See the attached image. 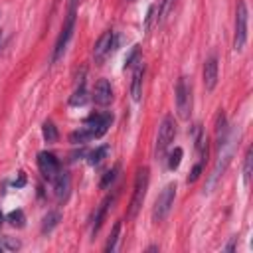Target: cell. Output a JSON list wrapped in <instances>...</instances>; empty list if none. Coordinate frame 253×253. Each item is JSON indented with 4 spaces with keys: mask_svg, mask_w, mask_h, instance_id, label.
Wrapping results in <instances>:
<instances>
[{
    "mask_svg": "<svg viewBox=\"0 0 253 253\" xmlns=\"http://www.w3.org/2000/svg\"><path fill=\"white\" fill-rule=\"evenodd\" d=\"M111 123H113V115L111 113H93V115H89L85 119L83 126H79L77 130H73L69 134V142L85 144V142H89L93 138H99L109 130Z\"/></svg>",
    "mask_w": 253,
    "mask_h": 253,
    "instance_id": "cell-1",
    "label": "cell"
},
{
    "mask_svg": "<svg viewBox=\"0 0 253 253\" xmlns=\"http://www.w3.org/2000/svg\"><path fill=\"white\" fill-rule=\"evenodd\" d=\"M75 16H77L75 14V2H71L69 10H67V16H65V22L61 26V32H59V36L55 40V45H53L51 63H57L63 57V53H65V49L69 45V40L73 38V32H75Z\"/></svg>",
    "mask_w": 253,
    "mask_h": 253,
    "instance_id": "cell-2",
    "label": "cell"
},
{
    "mask_svg": "<svg viewBox=\"0 0 253 253\" xmlns=\"http://www.w3.org/2000/svg\"><path fill=\"white\" fill-rule=\"evenodd\" d=\"M174 200H176V184H166L162 188V192L158 194L156 202H154V208H152V221L154 223H160L168 217L172 206H174Z\"/></svg>",
    "mask_w": 253,
    "mask_h": 253,
    "instance_id": "cell-3",
    "label": "cell"
},
{
    "mask_svg": "<svg viewBox=\"0 0 253 253\" xmlns=\"http://www.w3.org/2000/svg\"><path fill=\"white\" fill-rule=\"evenodd\" d=\"M148 168L142 166L136 170V176H134V190H132V198H130V208H128V215L130 217H136L140 206L144 204V198H146V190H148Z\"/></svg>",
    "mask_w": 253,
    "mask_h": 253,
    "instance_id": "cell-4",
    "label": "cell"
},
{
    "mask_svg": "<svg viewBox=\"0 0 253 253\" xmlns=\"http://www.w3.org/2000/svg\"><path fill=\"white\" fill-rule=\"evenodd\" d=\"M176 111L180 119H190L192 113V83L186 75H180L176 81Z\"/></svg>",
    "mask_w": 253,
    "mask_h": 253,
    "instance_id": "cell-5",
    "label": "cell"
},
{
    "mask_svg": "<svg viewBox=\"0 0 253 253\" xmlns=\"http://www.w3.org/2000/svg\"><path fill=\"white\" fill-rule=\"evenodd\" d=\"M247 22H249V12L243 0L237 2L235 6V34H233V49L241 51L247 43Z\"/></svg>",
    "mask_w": 253,
    "mask_h": 253,
    "instance_id": "cell-6",
    "label": "cell"
},
{
    "mask_svg": "<svg viewBox=\"0 0 253 253\" xmlns=\"http://www.w3.org/2000/svg\"><path fill=\"white\" fill-rule=\"evenodd\" d=\"M176 136V125H174V119L168 115L162 119L160 126H158V136H156V158H164L166 152H168V146L172 144Z\"/></svg>",
    "mask_w": 253,
    "mask_h": 253,
    "instance_id": "cell-7",
    "label": "cell"
},
{
    "mask_svg": "<svg viewBox=\"0 0 253 253\" xmlns=\"http://www.w3.org/2000/svg\"><path fill=\"white\" fill-rule=\"evenodd\" d=\"M113 47H115V32L107 30V32L101 34V38L93 45V59H95V63L101 65L107 59V55L113 51Z\"/></svg>",
    "mask_w": 253,
    "mask_h": 253,
    "instance_id": "cell-8",
    "label": "cell"
},
{
    "mask_svg": "<svg viewBox=\"0 0 253 253\" xmlns=\"http://www.w3.org/2000/svg\"><path fill=\"white\" fill-rule=\"evenodd\" d=\"M38 168H40V174L47 180H53L55 174L61 170L59 166V160L55 158V154L47 152V150H42L38 152Z\"/></svg>",
    "mask_w": 253,
    "mask_h": 253,
    "instance_id": "cell-9",
    "label": "cell"
},
{
    "mask_svg": "<svg viewBox=\"0 0 253 253\" xmlns=\"http://www.w3.org/2000/svg\"><path fill=\"white\" fill-rule=\"evenodd\" d=\"M217 75H219L217 57H215V55H210V57L204 61V71H202L206 91H213V89H215V85H217Z\"/></svg>",
    "mask_w": 253,
    "mask_h": 253,
    "instance_id": "cell-10",
    "label": "cell"
},
{
    "mask_svg": "<svg viewBox=\"0 0 253 253\" xmlns=\"http://www.w3.org/2000/svg\"><path fill=\"white\" fill-rule=\"evenodd\" d=\"M51 182H53L55 200L57 202H65L69 198V192H71V178H69V174L65 170H59Z\"/></svg>",
    "mask_w": 253,
    "mask_h": 253,
    "instance_id": "cell-11",
    "label": "cell"
},
{
    "mask_svg": "<svg viewBox=\"0 0 253 253\" xmlns=\"http://www.w3.org/2000/svg\"><path fill=\"white\" fill-rule=\"evenodd\" d=\"M93 101H95V105H99V107H107V105L113 101V87H111L109 79H99V81L95 83Z\"/></svg>",
    "mask_w": 253,
    "mask_h": 253,
    "instance_id": "cell-12",
    "label": "cell"
},
{
    "mask_svg": "<svg viewBox=\"0 0 253 253\" xmlns=\"http://www.w3.org/2000/svg\"><path fill=\"white\" fill-rule=\"evenodd\" d=\"M142 79H144V63H142V59H138L132 63V83H130V95L134 101H140Z\"/></svg>",
    "mask_w": 253,
    "mask_h": 253,
    "instance_id": "cell-13",
    "label": "cell"
},
{
    "mask_svg": "<svg viewBox=\"0 0 253 253\" xmlns=\"http://www.w3.org/2000/svg\"><path fill=\"white\" fill-rule=\"evenodd\" d=\"M77 87L73 91V95L69 97V105L71 107H79L87 103V87H85V71H81V75L77 77Z\"/></svg>",
    "mask_w": 253,
    "mask_h": 253,
    "instance_id": "cell-14",
    "label": "cell"
},
{
    "mask_svg": "<svg viewBox=\"0 0 253 253\" xmlns=\"http://www.w3.org/2000/svg\"><path fill=\"white\" fill-rule=\"evenodd\" d=\"M113 202V198L111 196H107L103 202H101V206L97 208V211H95V215H93V225H91V235H95L99 229H101V223H103V219H105V213H107V208H109V204Z\"/></svg>",
    "mask_w": 253,
    "mask_h": 253,
    "instance_id": "cell-15",
    "label": "cell"
},
{
    "mask_svg": "<svg viewBox=\"0 0 253 253\" xmlns=\"http://www.w3.org/2000/svg\"><path fill=\"white\" fill-rule=\"evenodd\" d=\"M59 219H61L59 211H47V215H45L43 221H42V233H49V231H53V229L57 227Z\"/></svg>",
    "mask_w": 253,
    "mask_h": 253,
    "instance_id": "cell-16",
    "label": "cell"
},
{
    "mask_svg": "<svg viewBox=\"0 0 253 253\" xmlns=\"http://www.w3.org/2000/svg\"><path fill=\"white\" fill-rule=\"evenodd\" d=\"M42 134H43L45 142H57V138H59V132H57V126L53 125V121H45L42 125Z\"/></svg>",
    "mask_w": 253,
    "mask_h": 253,
    "instance_id": "cell-17",
    "label": "cell"
},
{
    "mask_svg": "<svg viewBox=\"0 0 253 253\" xmlns=\"http://www.w3.org/2000/svg\"><path fill=\"white\" fill-rule=\"evenodd\" d=\"M251 170H253V148L249 146L247 152H245V158H243V184L245 186H249Z\"/></svg>",
    "mask_w": 253,
    "mask_h": 253,
    "instance_id": "cell-18",
    "label": "cell"
},
{
    "mask_svg": "<svg viewBox=\"0 0 253 253\" xmlns=\"http://www.w3.org/2000/svg\"><path fill=\"white\" fill-rule=\"evenodd\" d=\"M107 152H109V146H107V144H103V146L95 148L93 152H89V164H93V166H99V164L105 160Z\"/></svg>",
    "mask_w": 253,
    "mask_h": 253,
    "instance_id": "cell-19",
    "label": "cell"
},
{
    "mask_svg": "<svg viewBox=\"0 0 253 253\" xmlns=\"http://www.w3.org/2000/svg\"><path fill=\"white\" fill-rule=\"evenodd\" d=\"M119 233H121V221H117V223L113 225V231H111V235H109V239H107V243H105V251H115V249H117Z\"/></svg>",
    "mask_w": 253,
    "mask_h": 253,
    "instance_id": "cell-20",
    "label": "cell"
},
{
    "mask_svg": "<svg viewBox=\"0 0 253 253\" xmlns=\"http://www.w3.org/2000/svg\"><path fill=\"white\" fill-rule=\"evenodd\" d=\"M8 221H10L12 227H24V221H26L24 211H22V210H14V211H10V213H8Z\"/></svg>",
    "mask_w": 253,
    "mask_h": 253,
    "instance_id": "cell-21",
    "label": "cell"
},
{
    "mask_svg": "<svg viewBox=\"0 0 253 253\" xmlns=\"http://www.w3.org/2000/svg\"><path fill=\"white\" fill-rule=\"evenodd\" d=\"M180 160H182V148H174V152L168 154V168L176 170L180 166Z\"/></svg>",
    "mask_w": 253,
    "mask_h": 253,
    "instance_id": "cell-22",
    "label": "cell"
},
{
    "mask_svg": "<svg viewBox=\"0 0 253 253\" xmlns=\"http://www.w3.org/2000/svg\"><path fill=\"white\" fill-rule=\"evenodd\" d=\"M0 243H2L4 251H16V249H20V241L14 239V237H2Z\"/></svg>",
    "mask_w": 253,
    "mask_h": 253,
    "instance_id": "cell-23",
    "label": "cell"
},
{
    "mask_svg": "<svg viewBox=\"0 0 253 253\" xmlns=\"http://www.w3.org/2000/svg\"><path fill=\"white\" fill-rule=\"evenodd\" d=\"M117 172H119V166H115L113 170H109V172L103 176V180H101V188H109V184H113V182H115Z\"/></svg>",
    "mask_w": 253,
    "mask_h": 253,
    "instance_id": "cell-24",
    "label": "cell"
},
{
    "mask_svg": "<svg viewBox=\"0 0 253 253\" xmlns=\"http://www.w3.org/2000/svg\"><path fill=\"white\" fill-rule=\"evenodd\" d=\"M202 166H204V164L198 162V164L192 168V174L188 176V182H196V180H198V176H200V172H202Z\"/></svg>",
    "mask_w": 253,
    "mask_h": 253,
    "instance_id": "cell-25",
    "label": "cell"
},
{
    "mask_svg": "<svg viewBox=\"0 0 253 253\" xmlns=\"http://www.w3.org/2000/svg\"><path fill=\"white\" fill-rule=\"evenodd\" d=\"M2 223H4V215H2V211H0V227H2Z\"/></svg>",
    "mask_w": 253,
    "mask_h": 253,
    "instance_id": "cell-26",
    "label": "cell"
},
{
    "mask_svg": "<svg viewBox=\"0 0 253 253\" xmlns=\"http://www.w3.org/2000/svg\"><path fill=\"white\" fill-rule=\"evenodd\" d=\"M2 251H4V247H2V243H0V253H2Z\"/></svg>",
    "mask_w": 253,
    "mask_h": 253,
    "instance_id": "cell-27",
    "label": "cell"
},
{
    "mask_svg": "<svg viewBox=\"0 0 253 253\" xmlns=\"http://www.w3.org/2000/svg\"><path fill=\"white\" fill-rule=\"evenodd\" d=\"M0 43H2V34H0Z\"/></svg>",
    "mask_w": 253,
    "mask_h": 253,
    "instance_id": "cell-28",
    "label": "cell"
},
{
    "mask_svg": "<svg viewBox=\"0 0 253 253\" xmlns=\"http://www.w3.org/2000/svg\"><path fill=\"white\" fill-rule=\"evenodd\" d=\"M0 16H2V12H0Z\"/></svg>",
    "mask_w": 253,
    "mask_h": 253,
    "instance_id": "cell-29",
    "label": "cell"
}]
</instances>
